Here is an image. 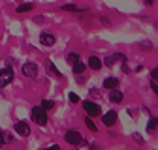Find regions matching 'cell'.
<instances>
[{
    "instance_id": "5",
    "label": "cell",
    "mask_w": 158,
    "mask_h": 150,
    "mask_svg": "<svg viewBox=\"0 0 158 150\" xmlns=\"http://www.w3.org/2000/svg\"><path fill=\"white\" fill-rule=\"evenodd\" d=\"M23 75H27L28 79H36V75H38V66L34 62H27L23 66Z\"/></svg>"
},
{
    "instance_id": "13",
    "label": "cell",
    "mask_w": 158,
    "mask_h": 150,
    "mask_svg": "<svg viewBox=\"0 0 158 150\" xmlns=\"http://www.w3.org/2000/svg\"><path fill=\"white\" fill-rule=\"evenodd\" d=\"M66 60H68V64H70V66H73V64H77V62H79V54H77V53H68Z\"/></svg>"
},
{
    "instance_id": "6",
    "label": "cell",
    "mask_w": 158,
    "mask_h": 150,
    "mask_svg": "<svg viewBox=\"0 0 158 150\" xmlns=\"http://www.w3.org/2000/svg\"><path fill=\"white\" fill-rule=\"evenodd\" d=\"M15 131H17L19 135H30V126H28V122L19 120V122L15 124Z\"/></svg>"
},
{
    "instance_id": "20",
    "label": "cell",
    "mask_w": 158,
    "mask_h": 150,
    "mask_svg": "<svg viewBox=\"0 0 158 150\" xmlns=\"http://www.w3.org/2000/svg\"><path fill=\"white\" fill-rule=\"evenodd\" d=\"M85 126H87L90 131H96V124L90 120V116H89V115H87V118H85Z\"/></svg>"
},
{
    "instance_id": "19",
    "label": "cell",
    "mask_w": 158,
    "mask_h": 150,
    "mask_svg": "<svg viewBox=\"0 0 158 150\" xmlns=\"http://www.w3.org/2000/svg\"><path fill=\"white\" fill-rule=\"evenodd\" d=\"M139 49H141V51H151V49H152V43H151L149 40H143V41L139 43Z\"/></svg>"
},
{
    "instance_id": "23",
    "label": "cell",
    "mask_w": 158,
    "mask_h": 150,
    "mask_svg": "<svg viewBox=\"0 0 158 150\" xmlns=\"http://www.w3.org/2000/svg\"><path fill=\"white\" fill-rule=\"evenodd\" d=\"M100 23H102V25H106V26H111V23H109V19H107V17H104V15L100 17Z\"/></svg>"
},
{
    "instance_id": "9",
    "label": "cell",
    "mask_w": 158,
    "mask_h": 150,
    "mask_svg": "<svg viewBox=\"0 0 158 150\" xmlns=\"http://www.w3.org/2000/svg\"><path fill=\"white\" fill-rule=\"evenodd\" d=\"M104 88H106V90H115V88H118V79H117V77H107V79L104 81Z\"/></svg>"
},
{
    "instance_id": "7",
    "label": "cell",
    "mask_w": 158,
    "mask_h": 150,
    "mask_svg": "<svg viewBox=\"0 0 158 150\" xmlns=\"http://www.w3.org/2000/svg\"><path fill=\"white\" fill-rule=\"evenodd\" d=\"M102 122H104V126H113L117 122V112L115 111H107L104 115V118H102Z\"/></svg>"
},
{
    "instance_id": "11",
    "label": "cell",
    "mask_w": 158,
    "mask_h": 150,
    "mask_svg": "<svg viewBox=\"0 0 158 150\" xmlns=\"http://www.w3.org/2000/svg\"><path fill=\"white\" fill-rule=\"evenodd\" d=\"M40 41H42V45H45V47H51V45H55V36L42 34V36H40Z\"/></svg>"
},
{
    "instance_id": "17",
    "label": "cell",
    "mask_w": 158,
    "mask_h": 150,
    "mask_svg": "<svg viewBox=\"0 0 158 150\" xmlns=\"http://www.w3.org/2000/svg\"><path fill=\"white\" fill-rule=\"evenodd\" d=\"M47 69H49V73L53 75V77H60V71H58V69L53 66V62H49V64H47Z\"/></svg>"
},
{
    "instance_id": "33",
    "label": "cell",
    "mask_w": 158,
    "mask_h": 150,
    "mask_svg": "<svg viewBox=\"0 0 158 150\" xmlns=\"http://www.w3.org/2000/svg\"><path fill=\"white\" fill-rule=\"evenodd\" d=\"M156 28H158V23H156Z\"/></svg>"
},
{
    "instance_id": "2",
    "label": "cell",
    "mask_w": 158,
    "mask_h": 150,
    "mask_svg": "<svg viewBox=\"0 0 158 150\" xmlns=\"http://www.w3.org/2000/svg\"><path fill=\"white\" fill-rule=\"evenodd\" d=\"M83 109H85V112H87V115L92 118V116H98V115H100V112H102V109H100V105H98V103H94V101H83Z\"/></svg>"
},
{
    "instance_id": "18",
    "label": "cell",
    "mask_w": 158,
    "mask_h": 150,
    "mask_svg": "<svg viewBox=\"0 0 158 150\" xmlns=\"http://www.w3.org/2000/svg\"><path fill=\"white\" fill-rule=\"evenodd\" d=\"M40 107H42V109H45V111H49V109H53V107H55V103H53L51 100H44L42 103H40Z\"/></svg>"
},
{
    "instance_id": "24",
    "label": "cell",
    "mask_w": 158,
    "mask_h": 150,
    "mask_svg": "<svg viewBox=\"0 0 158 150\" xmlns=\"http://www.w3.org/2000/svg\"><path fill=\"white\" fill-rule=\"evenodd\" d=\"M115 64V56H107L106 58V66H113Z\"/></svg>"
},
{
    "instance_id": "1",
    "label": "cell",
    "mask_w": 158,
    "mask_h": 150,
    "mask_svg": "<svg viewBox=\"0 0 158 150\" xmlns=\"http://www.w3.org/2000/svg\"><path fill=\"white\" fill-rule=\"evenodd\" d=\"M32 120H34L36 124H40V126H45V124H47V112H45V109L34 107V109H32Z\"/></svg>"
},
{
    "instance_id": "21",
    "label": "cell",
    "mask_w": 158,
    "mask_h": 150,
    "mask_svg": "<svg viewBox=\"0 0 158 150\" xmlns=\"http://www.w3.org/2000/svg\"><path fill=\"white\" fill-rule=\"evenodd\" d=\"M151 81L158 83V68H152V69H151Z\"/></svg>"
},
{
    "instance_id": "28",
    "label": "cell",
    "mask_w": 158,
    "mask_h": 150,
    "mask_svg": "<svg viewBox=\"0 0 158 150\" xmlns=\"http://www.w3.org/2000/svg\"><path fill=\"white\" fill-rule=\"evenodd\" d=\"M151 86H152V90H154V94H156V96H158V85H156V83L152 81V83H151Z\"/></svg>"
},
{
    "instance_id": "8",
    "label": "cell",
    "mask_w": 158,
    "mask_h": 150,
    "mask_svg": "<svg viewBox=\"0 0 158 150\" xmlns=\"http://www.w3.org/2000/svg\"><path fill=\"white\" fill-rule=\"evenodd\" d=\"M87 66L90 68V69H94V71H98L102 68V60L98 58V56H89V62H87Z\"/></svg>"
},
{
    "instance_id": "15",
    "label": "cell",
    "mask_w": 158,
    "mask_h": 150,
    "mask_svg": "<svg viewBox=\"0 0 158 150\" xmlns=\"http://www.w3.org/2000/svg\"><path fill=\"white\" fill-rule=\"evenodd\" d=\"M34 8V4H21V6H17V13H25V11H30Z\"/></svg>"
},
{
    "instance_id": "4",
    "label": "cell",
    "mask_w": 158,
    "mask_h": 150,
    "mask_svg": "<svg viewBox=\"0 0 158 150\" xmlns=\"http://www.w3.org/2000/svg\"><path fill=\"white\" fill-rule=\"evenodd\" d=\"M64 139H66V143H68V144H79V143L83 141L81 133H79V131H75V129H70V131H66Z\"/></svg>"
},
{
    "instance_id": "14",
    "label": "cell",
    "mask_w": 158,
    "mask_h": 150,
    "mask_svg": "<svg viewBox=\"0 0 158 150\" xmlns=\"http://www.w3.org/2000/svg\"><path fill=\"white\" fill-rule=\"evenodd\" d=\"M72 69H73V73H83V71L87 69V64L77 62V64H73V66H72Z\"/></svg>"
},
{
    "instance_id": "31",
    "label": "cell",
    "mask_w": 158,
    "mask_h": 150,
    "mask_svg": "<svg viewBox=\"0 0 158 150\" xmlns=\"http://www.w3.org/2000/svg\"><path fill=\"white\" fill-rule=\"evenodd\" d=\"M45 150H60V148H58V144H53V146H49V148H45Z\"/></svg>"
},
{
    "instance_id": "32",
    "label": "cell",
    "mask_w": 158,
    "mask_h": 150,
    "mask_svg": "<svg viewBox=\"0 0 158 150\" xmlns=\"http://www.w3.org/2000/svg\"><path fill=\"white\" fill-rule=\"evenodd\" d=\"M143 2H145V6H152V4H154V0H143Z\"/></svg>"
},
{
    "instance_id": "30",
    "label": "cell",
    "mask_w": 158,
    "mask_h": 150,
    "mask_svg": "<svg viewBox=\"0 0 158 150\" xmlns=\"http://www.w3.org/2000/svg\"><path fill=\"white\" fill-rule=\"evenodd\" d=\"M4 135H6V143H11V141H13V137H11L10 133H4Z\"/></svg>"
},
{
    "instance_id": "27",
    "label": "cell",
    "mask_w": 158,
    "mask_h": 150,
    "mask_svg": "<svg viewBox=\"0 0 158 150\" xmlns=\"http://www.w3.org/2000/svg\"><path fill=\"white\" fill-rule=\"evenodd\" d=\"M90 94H92L94 98H98V96H100V92H98V88H90Z\"/></svg>"
},
{
    "instance_id": "16",
    "label": "cell",
    "mask_w": 158,
    "mask_h": 150,
    "mask_svg": "<svg viewBox=\"0 0 158 150\" xmlns=\"http://www.w3.org/2000/svg\"><path fill=\"white\" fill-rule=\"evenodd\" d=\"M62 11H73V13H75V11H83V10L77 8L75 4H64V6H62Z\"/></svg>"
},
{
    "instance_id": "26",
    "label": "cell",
    "mask_w": 158,
    "mask_h": 150,
    "mask_svg": "<svg viewBox=\"0 0 158 150\" xmlns=\"http://www.w3.org/2000/svg\"><path fill=\"white\" fill-rule=\"evenodd\" d=\"M2 144H6V135L0 131V146H2Z\"/></svg>"
},
{
    "instance_id": "25",
    "label": "cell",
    "mask_w": 158,
    "mask_h": 150,
    "mask_svg": "<svg viewBox=\"0 0 158 150\" xmlns=\"http://www.w3.org/2000/svg\"><path fill=\"white\" fill-rule=\"evenodd\" d=\"M68 98H70V101H72V103H79V98L75 96V94H70Z\"/></svg>"
},
{
    "instance_id": "10",
    "label": "cell",
    "mask_w": 158,
    "mask_h": 150,
    "mask_svg": "<svg viewBox=\"0 0 158 150\" xmlns=\"http://www.w3.org/2000/svg\"><path fill=\"white\" fill-rule=\"evenodd\" d=\"M109 100H111L113 103H121V101L124 100V94H123L121 90L115 88V90H111V94H109Z\"/></svg>"
},
{
    "instance_id": "22",
    "label": "cell",
    "mask_w": 158,
    "mask_h": 150,
    "mask_svg": "<svg viewBox=\"0 0 158 150\" xmlns=\"http://www.w3.org/2000/svg\"><path fill=\"white\" fill-rule=\"evenodd\" d=\"M115 56V60H118V62H126V54H123V53H117V54H113Z\"/></svg>"
},
{
    "instance_id": "29",
    "label": "cell",
    "mask_w": 158,
    "mask_h": 150,
    "mask_svg": "<svg viewBox=\"0 0 158 150\" xmlns=\"http://www.w3.org/2000/svg\"><path fill=\"white\" fill-rule=\"evenodd\" d=\"M134 139H135L137 143H143V139H141V135H139V133H134Z\"/></svg>"
},
{
    "instance_id": "12",
    "label": "cell",
    "mask_w": 158,
    "mask_h": 150,
    "mask_svg": "<svg viewBox=\"0 0 158 150\" xmlns=\"http://www.w3.org/2000/svg\"><path fill=\"white\" fill-rule=\"evenodd\" d=\"M147 131H149V133H152V131H158V118H149Z\"/></svg>"
},
{
    "instance_id": "3",
    "label": "cell",
    "mask_w": 158,
    "mask_h": 150,
    "mask_svg": "<svg viewBox=\"0 0 158 150\" xmlns=\"http://www.w3.org/2000/svg\"><path fill=\"white\" fill-rule=\"evenodd\" d=\"M13 81V71L10 68H4L0 69V88H4L6 85H10Z\"/></svg>"
}]
</instances>
